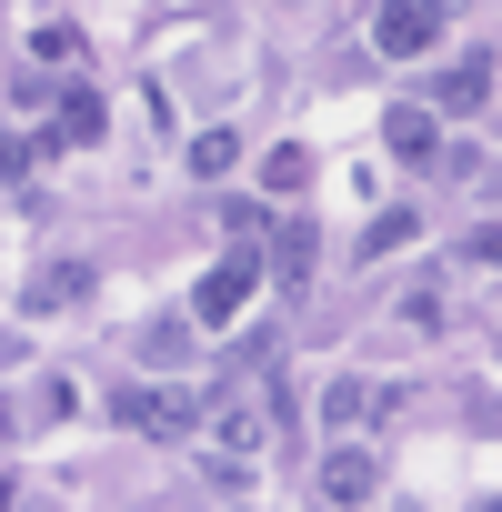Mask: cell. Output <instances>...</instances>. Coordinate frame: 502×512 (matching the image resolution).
I'll return each instance as SVG.
<instances>
[{"instance_id":"6da1fadb","label":"cell","mask_w":502,"mask_h":512,"mask_svg":"<svg viewBox=\"0 0 502 512\" xmlns=\"http://www.w3.org/2000/svg\"><path fill=\"white\" fill-rule=\"evenodd\" d=\"M111 422H131L141 442H181V432L201 422V402H191V392H171V382H121Z\"/></svg>"},{"instance_id":"7a4b0ae2","label":"cell","mask_w":502,"mask_h":512,"mask_svg":"<svg viewBox=\"0 0 502 512\" xmlns=\"http://www.w3.org/2000/svg\"><path fill=\"white\" fill-rule=\"evenodd\" d=\"M432 41H442V0H382V11H372V51L382 61H412Z\"/></svg>"},{"instance_id":"3957f363","label":"cell","mask_w":502,"mask_h":512,"mask_svg":"<svg viewBox=\"0 0 502 512\" xmlns=\"http://www.w3.org/2000/svg\"><path fill=\"white\" fill-rule=\"evenodd\" d=\"M91 141H101V101L91 91H61V111H51V131H41L31 161H61V151H91Z\"/></svg>"},{"instance_id":"277c9868","label":"cell","mask_w":502,"mask_h":512,"mask_svg":"<svg viewBox=\"0 0 502 512\" xmlns=\"http://www.w3.org/2000/svg\"><path fill=\"white\" fill-rule=\"evenodd\" d=\"M372 492H382V462H372V452H332V462H322V502H332V512H362Z\"/></svg>"},{"instance_id":"5b68a950","label":"cell","mask_w":502,"mask_h":512,"mask_svg":"<svg viewBox=\"0 0 502 512\" xmlns=\"http://www.w3.org/2000/svg\"><path fill=\"white\" fill-rule=\"evenodd\" d=\"M241 302H251V251H231L221 272H201V292H191V312H201V322H231Z\"/></svg>"},{"instance_id":"8992f818","label":"cell","mask_w":502,"mask_h":512,"mask_svg":"<svg viewBox=\"0 0 502 512\" xmlns=\"http://www.w3.org/2000/svg\"><path fill=\"white\" fill-rule=\"evenodd\" d=\"M442 111H492V51H472L462 71H442V91H432Z\"/></svg>"},{"instance_id":"52a82bcc","label":"cell","mask_w":502,"mask_h":512,"mask_svg":"<svg viewBox=\"0 0 502 512\" xmlns=\"http://www.w3.org/2000/svg\"><path fill=\"white\" fill-rule=\"evenodd\" d=\"M382 141H392L402 161H422V151H432V111H422V101H392V111H382Z\"/></svg>"},{"instance_id":"ba28073f","label":"cell","mask_w":502,"mask_h":512,"mask_svg":"<svg viewBox=\"0 0 502 512\" xmlns=\"http://www.w3.org/2000/svg\"><path fill=\"white\" fill-rule=\"evenodd\" d=\"M262 181H272V191H302V181H312V151H302V141H282V151L262 161Z\"/></svg>"},{"instance_id":"9c48e42d","label":"cell","mask_w":502,"mask_h":512,"mask_svg":"<svg viewBox=\"0 0 502 512\" xmlns=\"http://www.w3.org/2000/svg\"><path fill=\"white\" fill-rule=\"evenodd\" d=\"M362 412H372V382H352V372H342V382L322 392V422H362Z\"/></svg>"},{"instance_id":"30bf717a","label":"cell","mask_w":502,"mask_h":512,"mask_svg":"<svg viewBox=\"0 0 502 512\" xmlns=\"http://www.w3.org/2000/svg\"><path fill=\"white\" fill-rule=\"evenodd\" d=\"M402 241H412V211H382V221L362 231V262H382V251H402Z\"/></svg>"},{"instance_id":"8fae6325","label":"cell","mask_w":502,"mask_h":512,"mask_svg":"<svg viewBox=\"0 0 502 512\" xmlns=\"http://www.w3.org/2000/svg\"><path fill=\"white\" fill-rule=\"evenodd\" d=\"M231 161H241V141H231V131H201V141H191V171H211V181H221Z\"/></svg>"},{"instance_id":"7c38bea8","label":"cell","mask_w":502,"mask_h":512,"mask_svg":"<svg viewBox=\"0 0 502 512\" xmlns=\"http://www.w3.org/2000/svg\"><path fill=\"white\" fill-rule=\"evenodd\" d=\"M141 352H151V362H181V352H191V322H151Z\"/></svg>"},{"instance_id":"4fadbf2b","label":"cell","mask_w":502,"mask_h":512,"mask_svg":"<svg viewBox=\"0 0 502 512\" xmlns=\"http://www.w3.org/2000/svg\"><path fill=\"white\" fill-rule=\"evenodd\" d=\"M81 282H91V272H81V262H61V272H41V282H31V302H71Z\"/></svg>"},{"instance_id":"5bb4252c","label":"cell","mask_w":502,"mask_h":512,"mask_svg":"<svg viewBox=\"0 0 502 512\" xmlns=\"http://www.w3.org/2000/svg\"><path fill=\"white\" fill-rule=\"evenodd\" d=\"M211 422H221V442H231V452H251V432H262V422H251V412H241V402H221V412H211Z\"/></svg>"},{"instance_id":"9a60e30c","label":"cell","mask_w":502,"mask_h":512,"mask_svg":"<svg viewBox=\"0 0 502 512\" xmlns=\"http://www.w3.org/2000/svg\"><path fill=\"white\" fill-rule=\"evenodd\" d=\"M11 502H21V492H11V482H0V512H11Z\"/></svg>"}]
</instances>
